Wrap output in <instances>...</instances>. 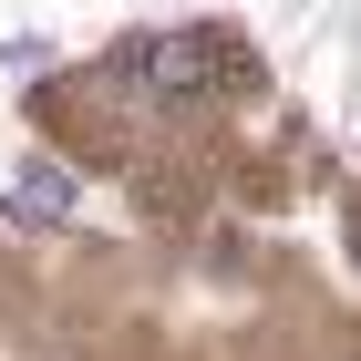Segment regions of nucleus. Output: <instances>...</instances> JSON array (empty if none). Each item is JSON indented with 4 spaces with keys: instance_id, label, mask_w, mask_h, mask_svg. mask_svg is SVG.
<instances>
[{
    "instance_id": "nucleus-1",
    "label": "nucleus",
    "mask_w": 361,
    "mask_h": 361,
    "mask_svg": "<svg viewBox=\"0 0 361 361\" xmlns=\"http://www.w3.org/2000/svg\"><path fill=\"white\" fill-rule=\"evenodd\" d=\"M238 73V52H227V31H155L135 62V83L155 93V104H196L207 83H227Z\"/></svg>"
},
{
    "instance_id": "nucleus-2",
    "label": "nucleus",
    "mask_w": 361,
    "mask_h": 361,
    "mask_svg": "<svg viewBox=\"0 0 361 361\" xmlns=\"http://www.w3.org/2000/svg\"><path fill=\"white\" fill-rule=\"evenodd\" d=\"M73 217V176L62 166H31L21 186H11V227H62Z\"/></svg>"
}]
</instances>
